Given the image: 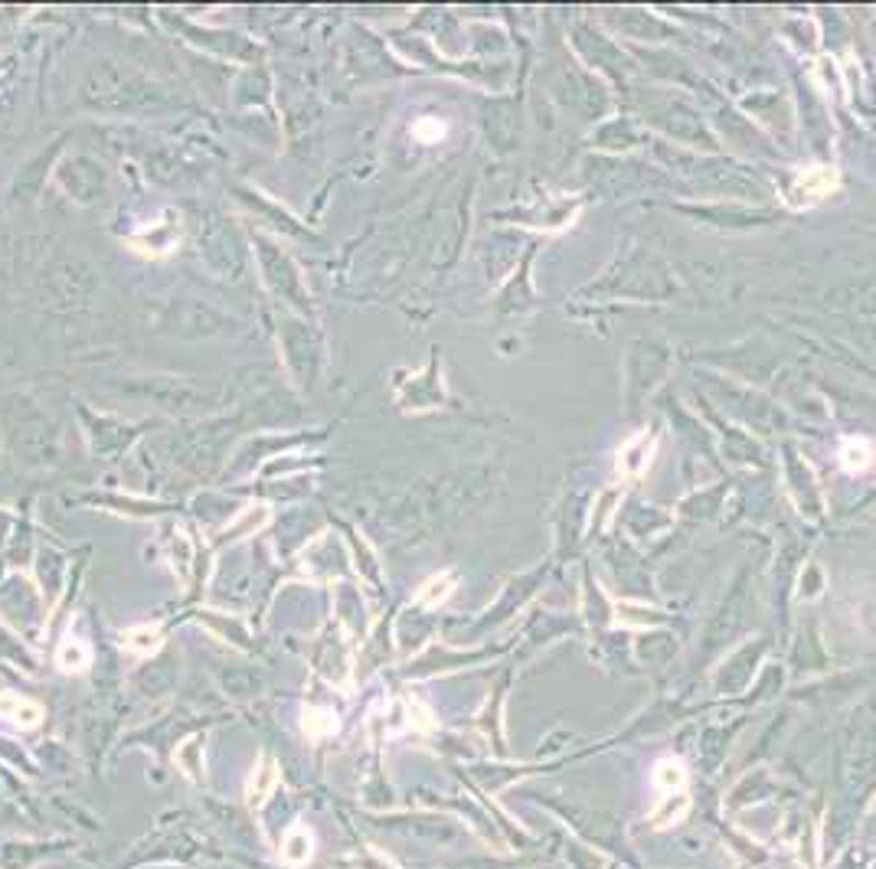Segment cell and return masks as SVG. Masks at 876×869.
<instances>
[{
	"mask_svg": "<svg viewBox=\"0 0 876 869\" xmlns=\"http://www.w3.org/2000/svg\"><path fill=\"white\" fill-rule=\"evenodd\" d=\"M278 337H281V357H285L288 372L295 376L301 389H311L324 364V341L318 327L308 317H285L278 327Z\"/></svg>",
	"mask_w": 876,
	"mask_h": 869,
	"instance_id": "cell-5",
	"label": "cell"
},
{
	"mask_svg": "<svg viewBox=\"0 0 876 869\" xmlns=\"http://www.w3.org/2000/svg\"><path fill=\"white\" fill-rule=\"evenodd\" d=\"M56 183L79 207H99L109 197V170L102 167V160H96L89 154L66 157L56 167Z\"/></svg>",
	"mask_w": 876,
	"mask_h": 869,
	"instance_id": "cell-8",
	"label": "cell"
},
{
	"mask_svg": "<svg viewBox=\"0 0 876 869\" xmlns=\"http://www.w3.org/2000/svg\"><path fill=\"white\" fill-rule=\"evenodd\" d=\"M119 389H125L137 399H154L157 405H167V409H200V392L187 382H174L167 376H157V379H125V382H115Z\"/></svg>",
	"mask_w": 876,
	"mask_h": 869,
	"instance_id": "cell-9",
	"label": "cell"
},
{
	"mask_svg": "<svg viewBox=\"0 0 876 869\" xmlns=\"http://www.w3.org/2000/svg\"><path fill=\"white\" fill-rule=\"evenodd\" d=\"M131 650H137V654H151V650H157L160 647V631L157 627H134L131 634H127L125 640Z\"/></svg>",
	"mask_w": 876,
	"mask_h": 869,
	"instance_id": "cell-19",
	"label": "cell"
},
{
	"mask_svg": "<svg viewBox=\"0 0 876 869\" xmlns=\"http://www.w3.org/2000/svg\"><path fill=\"white\" fill-rule=\"evenodd\" d=\"M831 187H834V174L824 170V167H811V170L801 174V180H798V190L805 193V203L821 200L824 193H831Z\"/></svg>",
	"mask_w": 876,
	"mask_h": 869,
	"instance_id": "cell-15",
	"label": "cell"
},
{
	"mask_svg": "<svg viewBox=\"0 0 876 869\" xmlns=\"http://www.w3.org/2000/svg\"><path fill=\"white\" fill-rule=\"evenodd\" d=\"M197 252H200V261L220 275L223 281H240L246 275V265H250V248L243 233L223 220V216H213L207 213V220H200V230H197Z\"/></svg>",
	"mask_w": 876,
	"mask_h": 869,
	"instance_id": "cell-3",
	"label": "cell"
},
{
	"mask_svg": "<svg viewBox=\"0 0 876 869\" xmlns=\"http://www.w3.org/2000/svg\"><path fill=\"white\" fill-rule=\"evenodd\" d=\"M246 419L236 415V419H223V422H193V425H184L177 435H174V455L180 452V461L187 468H203L210 461H217L223 452L233 448V438L240 432Z\"/></svg>",
	"mask_w": 876,
	"mask_h": 869,
	"instance_id": "cell-7",
	"label": "cell"
},
{
	"mask_svg": "<svg viewBox=\"0 0 876 869\" xmlns=\"http://www.w3.org/2000/svg\"><path fill=\"white\" fill-rule=\"evenodd\" d=\"M7 127H10V105L0 102V137L7 134Z\"/></svg>",
	"mask_w": 876,
	"mask_h": 869,
	"instance_id": "cell-21",
	"label": "cell"
},
{
	"mask_svg": "<svg viewBox=\"0 0 876 869\" xmlns=\"http://www.w3.org/2000/svg\"><path fill=\"white\" fill-rule=\"evenodd\" d=\"M0 716L16 723L20 729H33L43 723V710L40 703L26 700V697H16V693H0Z\"/></svg>",
	"mask_w": 876,
	"mask_h": 869,
	"instance_id": "cell-11",
	"label": "cell"
},
{
	"mask_svg": "<svg viewBox=\"0 0 876 869\" xmlns=\"http://www.w3.org/2000/svg\"><path fill=\"white\" fill-rule=\"evenodd\" d=\"M275 784H278V768L271 758H262V765H255V771H252L250 804H262L275 791Z\"/></svg>",
	"mask_w": 876,
	"mask_h": 869,
	"instance_id": "cell-14",
	"label": "cell"
},
{
	"mask_svg": "<svg viewBox=\"0 0 876 869\" xmlns=\"http://www.w3.org/2000/svg\"><path fill=\"white\" fill-rule=\"evenodd\" d=\"M59 667L69 670V673L86 670V667H89V650H86V644H82V640H66L63 650H59Z\"/></svg>",
	"mask_w": 876,
	"mask_h": 869,
	"instance_id": "cell-16",
	"label": "cell"
},
{
	"mask_svg": "<svg viewBox=\"0 0 876 869\" xmlns=\"http://www.w3.org/2000/svg\"><path fill=\"white\" fill-rule=\"evenodd\" d=\"M252 252H255V261H258V271H262L265 285H268L285 304H291L295 311L311 314V298H308V291H304L301 271H298V265L291 261V255L278 246L275 239H265V236H255V239H252Z\"/></svg>",
	"mask_w": 876,
	"mask_h": 869,
	"instance_id": "cell-6",
	"label": "cell"
},
{
	"mask_svg": "<svg viewBox=\"0 0 876 869\" xmlns=\"http://www.w3.org/2000/svg\"><path fill=\"white\" fill-rule=\"evenodd\" d=\"M452 589H455L452 576H435V579H429V582L422 586V592H419V602H425V605L445 602V599L452 595Z\"/></svg>",
	"mask_w": 876,
	"mask_h": 869,
	"instance_id": "cell-18",
	"label": "cell"
},
{
	"mask_svg": "<svg viewBox=\"0 0 876 869\" xmlns=\"http://www.w3.org/2000/svg\"><path fill=\"white\" fill-rule=\"evenodd\" d=\"M415 134H432V141L442 134V124L439 122H419L415 124Z\"/></svg>",
	"mask_w": 876,
	"mask_h": 869,
	"instance_id": "cell-20",
	"label": "cell"
},
{
	"mask_svg": "<svg viewBox=\"0 0 876 869\" xmlns=\"http://www.w3.org/2000/svg\"><path fill=\"white\" fill-rule=\"evenodd\" d=\"M157 327L174 334V337H184V341H210V337H226V334L240 331L236 317H230L220 308H213L207 301H197V298L170 301L157 314Z\"/></svg>",
	"mask_w": 876,
	"mask_h": 869,
	"instance_id": "cell-4",
	"label": "cell"
},
{
	"mask_svg": "<svg viewBox=\"0 0 876 869\" xmlns=\"http://www.w3.org/2000/svg\"><path fill=\"white\" fill-rule=\"evenodd\" d=\"M82 102L102 112H160L174 105V96L144 73L115 59H99L82 79Z\"/></svg>",
	"mask_w": 876,
	"mask_h": 869,
	"instance_id": "cell-1",
	"label": "cell"
},
{
	"mask_svg": "<svg viewBox=\"0 0 876 869\" xmlns=\"http://www.w3.org/2000/svg\"><path fill=\"white\" fill-rule=\"evenodd\" d=\"M871 461H874L871 442L857 438V442H847V445H844V465H847L851 471H864Z\"/></svg>",
	"mask_w": 876,
	"mask_h": 869,
	"instance_id": "cell-17",
	"label": "cell"
},
{
	"mask_svg": "<svg viewBox=\"0 0 876 869\" xmlns=\"http://www.w3.org/2000/svg\"><path fill=\"white\" fill-rule=\"evenodd\" d=\"M82 412V422H86V432H89V442H92V452L96 455H112V452H125L127 445L134 442V435L141 428L127 425V422H115V419H106V415H89L86 409Z\"/></svg>",
	"mask_w": 876,
	"mask_h": 869,
	"instance_id": "cell-10",
	"label": "cell"
},
{
	"mask_svg": "<svg viewBox=\"0 0 876 869\" xmlns=\"http://www.w3.org/2000/svg\"><path fill=\"white\" fill-rule=\"evenodd\" d=\"M0 425L7 448L23 461H49L56 455V428L49 415L30 395H3L0 402Z\"/></svg>",
	"mask_w": 876,
	"mask_h": 869,
	"instance_id": "cell-2",
	"label": "cell"
},
{
	"mask_svg": "<svg viewBox=\"0 0 876 869\" xmlns=\"http://www.w3.org/2000/svg\"><path fill=\"white\" fill-rule=\"evenodd\" d=\"M654 784L664 791V794H684V784H687V771L677 758H661L654 765Z\"/></svg>",
	"mask_w": 876,
	"mask_h": 869,
	"instance_id": "cell-12",
	"label": "cell"
},
{
	"mask_svg": "<svg viewBox=\"0 0 876 869\" xmlns=\"http://www.w3.org/2000/svg\"><path fill=\"white\" fill-rule=\"evenodd\" d=\"M311 854H314V844H311V834H308L304 827H295V831L288 834V840L281 844V860H285L288 867H301V864H308Z\"/></svg>",
	"mask_w": 876,
	"mask_h": 869,
	"instance_id": "cell-13",
	"label": "cell"
}]
</instances>
